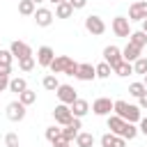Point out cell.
I'll use <instances>...</instances> for the list:
<instances>
[{
	"label": "cell",
	"mask_w": 147,
	"mask_h": 147,
	"mask_svg": "<svg viewBox=\"0 0 147 147\" xmlns=\"http://www.w3.org/2000/svg\"><path fill=\"white\" fill-rule=\"evenodd\" d=\"M140 106H133V103H129V101H122V99H117L115 101V106H113V113L115 115H119L122 119H126V122H140Z\"/></svg>",
	"instance_id": "obj_1"
},
{
	"label": "cell",
	"mask_w": 147,
	"mask_h": 147,
	"mask_svg": "<svg viewBox=\"0 0 147 147\" xmlns=\"http://www.w3.org/2000/svg\"><path fill=\"white\" fill-rule=\"evenodd\" d=\"M60 138H62V129H60V126H55V124H53V126H48V129H46V140H48L51 145H53L55 140H60Z\"/></svg>",
	"instance_id": "obj_31"
},
{
	"label": "cell",
	"mask_w": 147,
	"mask_h": 147,
	"mask_svg": "<svg viewBox=\"0 0 147 147\" xmlns=\"http://www.w3.org/2000/svg\"><path fill=\"white\" fill-rule=\"evenodd\" d=\"M71 113H74V117H85V115L90 113V103H87L85 99H76V101L71 103Z\"/></svg>",
	"instance_id": "obj_18"
},
{
	"label": "cell",
	"mask_w": 147,
	"mask_h": 147,
	"mask_svg": "<svg viewBox=\"0 0 147 147\" xmlns=\"http://www.w3.org/2000/svg\"><path fill=\"white\" fill-rule=\"evenodd\" d=\"M76 78H78V80H85V83H87V80H94V78H96V69H94V64H87V62H85V64H78V74H76Z\"/></svg>",
	"instance_id": "obj_16"
},
{
	"label": "cell",
	"mask_w": 147,
	"mask_h": 147,
	"mask_svg": "<svg viewBox=\"0 0 147 147\" xmlns=\"http://www.w3.org/2000/svg\"><path fill=\"white\" fill-rule=\"evenodd\" d=\"M140 55H142V48H140V46H136V44H131V41L122 48V57H124L126 62H136Z\"/></svg>",
	"instance_id": "obj_15"
},
{
	"label": "cell",
	"mask_w": 147,
	"mask_h": 147,
	"mask_svg": "<svg viewBox=\"0 0 147 147\" xmlns=\"http://www.w3.org/2000/svg\"><path fill=\"white\" fill-rule=\"evenodd\" d=\"M41 85H44V90H48V92H55V90L60 87V80L55 78V74H48V76H44Z\"/></svg>",
	"instance_id": "obj_28"
},
{
	"label": "cell",
	"mask_w": 147,
	"mask_h": 147,
	"mask_svg": "<svg viewBox=\"0 0 147 147\" xmlns=\"http://www.w3.org/2000/svg\"><path fill=\"white\" fill-rule=\"evenodd\" d=\"M23 90H28V80H25V78L16 76V78H11V80H9V92H14V94H21Z\"/></svg>",
	"instance_id": "obj_23"
},
{
	"label": "cell",
	"mask_w": 147,
	"mask_h": 147,
	"mask_svg": "<svg viewBox=\"0 0 147 147\" xmlns=\"http://www.w3.org/2000/svg\"><path fill=\"white\" fill-rule=\"evenodd\" d=\"M37 11V5L32 0H18V14L21 16H34Z\"/></svg>",
	"instance_id": "obj_21"
},
{
	"label": "cell",
	"mask_w": 147,
	"mask_h": 147,
	"mask_svg": "<svg viewBox=\"0 0 147 147\" xmlns=\"http://www.w3.org/2000/svg\"><path fill=\"white\" fill-rule=\"evenodd\" d=\"M138 133H140V131H138V126H136V124H133V122H126V124H124V129H122V133H119V136H122V138H124V140H133V138H136V136H138Z\"/></svg>",
	"instance_id": "obj_25"
},
{
	"label": "cell",
	"mask_w": 147,
	"mask_h": 147,
	"mask_svg": "<svg viewBox=\"0 0 147 147\" xmlns=\"http://www.w3.org/2000/svg\"><path fill=\"white\" fill-rule=\"evenodd\" d=\"M48 2H53V5H60V2H69V0H48Z\"/></svg>",
	"instance_id": "obj_42"
},
{
	"label": "cell",
	"mask_w": 147,
	"mask_h": 147,
	"mask_svg": "<svg viewBox=\"0 0 147 147\" xmlns=\"http://www.w3.org/2000/svg\"><path fill=\"white\" fill-rule=\"evenodd\" d=\"M138 106H140L142 110H147V92H145V94H142V96L138 99Z\"/></svg>",
	"instance_id": "obj_40"
},
{
	"label": "cell",
	"mask_w": 147,
	"mask_h": 147,
	"mask_svg": "<svg viewBox=\"0 0 147 147\" xmlns=\"http://www.w3.org/2000/svg\"><path fill=\"white\" fill-rule=\"evenodd\" d=\"M11 60H14L11 51H2V48H0V64H5V67H11Z\"/></svg>",
	"instance_id": "obj_34"
},
{
	"label": "cell",
	"mask_w": 147,
	"mask_h": 147,
	"mask_svg": "<svg viewBox=\"0 0 147 147\" xmlns=\"http://www.w3.org/2000/svg\"><path fill=\"white\" fill-rule=\"evenodd\" d=\"M103 60L110 64V67H115V64H119L124 57H122V48H117L115 44H110V46H106L103 48Z\"/></svg>",
	"instance_id": "obj_10"
},
{
	"label": "cell",
	"mask_w": 147,
	"mask_h": 147,
	"mask_svg": "<svg viewBox=\"0 0 147 147\" xmlns=\"http://www.w3.org/2000/svg\"><path fill=\"white\" fill-rule=\"evenodd\" d=\"M140 126H138V131L142 133V136H147V117H140V122H138Z\"/></svg>",
	"instance_id": "obj_38"
},
{
	"label": "cell",
	"mask_w": 147,
	"mask_h": 147,
	"mask_svg": "<svg viewBox=\"0 0 147 147\" xmlns=\"http://www.w3.org/2000/svg\"><path fill=\"white\" fill-rule=\"evenodd\" d=\"M78 133H80V117H74V119L62 129V138H64L67 142H74Z\"/></svg>",
	"instance_id": "obj_11"
},
{
	"label": "cell",
	"mask_w": 147,
	"mask_h": 147,
	"mask_svg": "<svg viewBox=\"0 0 147 147\" xmlns=\"http://www.w3.org/2000/svg\"><path fill=\"white\" fill-rule=\"evenodd\" d=\"M53 18H55V14H53L51 9H46V7H39V9L34 11V23H37L39 28H48V25L53 23Z\"/></svg>",
	"instance_id": "obj_12"
},
{
	"label": "cell",
	"mask_w": 147,
	"mask_h": 147,
	"mask_svg": "<svg viewBox=\"0 0 147 147\" xmlns=\"http://www.w3.org/2000/svg\"><path fill=\"white\" fill-rule=\"evenodd\" d=\"M147 18V0H138L129 7V21H145Z\"/></svg>",
	"instance_id": "obj_8"
},
{
	"label": "cell",
	"mask_w": 147,
	"mask_h": 147,
	"mask_svg": "<svg viewBox=\"0 0 147 147\" xmlns=\"http://www.w3.org/2000/svg\"><path fill=\"white\" fill-rule=\"evenodd\" d=\"M129 41H131V44H136V46H140V48H145V46H147V32L136 30V32H131Z\"/></svg>",
	"instance_id": "obj_26"
},
{
	"label": "cell",
	"mask_w": 147,
	"mask_h": 147,
	"mask_svg": "<svg viewBox=\"0 0 147 147\" xmlns=\"http://www.w3.org/2000/svg\"><path fill=\"white\" fill-rule=\"evenodd\" d=\"M69 62H71V57H69V55H55V60L51 62V67H48V69H51V74H55V76H57V74H64V69L69 67Z\"/></svg>",
	"instance_id": "obj_14"
},
{
	"label": "cell",
	"mask_w": 147,
	"mask_h": 147,
	"mask_svg": "<svg viewBox=\"0 0 147 147\" xmlns=\"http://www.w3.org/2000/svg\"><path fill=\"white\" fill-rule=\"evenodd\" d=\"M142 83H145V87H147V74H145V76H142Z\"/></svg>",
	"instance_id": "obj_44"
},
{
	"label": "cell",
	"mask_w": 147,
	"mask_h": 147,
	"mask_svg": "<svg viewBox=\"0 0 147 147\" xmlns=\"http://www.w3.org/2000/svg\"><path fill=\"white\" fill-rule=\"evenodd\" d=\"M28 106L25 103H21V101H11V103H7V119L9 122H21L23 117H25V110Z\"/></svg>",
	"instance_id": "obj_6"
},
{
	"label": "cell",
	"mask_w": 147,
	"mask_h": 147,
	"mask_svg": "<svg viewBox=\"0 0 147 147\" xmlns=\"http://www.w3.org/2000/svg\"><path fill=\"white\" fill-rule=\"evenodd\" d=\"M145 92H147L145 83H131V85H129V94H131V96H136V99H140Z\"/></svg>",
	"instance_id": "obj_32"
},
{
	"label": "cell",
	"mask_w": 147,
	"mask_h": 147,
	"mask_svg": "<svg viewBox=\"0 0 147 147\" xmlns=\"http://www.w3.org/2000/svg\"><path fill=\"white\" fill-rule=\"evenodd\" d=\"M64 74H67V76H76V74H78V62H74V60H71V62H69V67L64 69Z\"/></svg>",
	"instance_id": "obj_36"
},
{
	"label": "cell",
	"mask_w": 147,
	"mask_h": 147,
	"mask_svg": "<svg viewBox=\"0 0 147 147\" xmlns=\"http://www.w3.org/2000/svg\"><path fill=\"white\" fill-rule=\"evenodd\" d=\"M69 2H71V7H74V9H83V7L87 5V0H69Z\"/></svg>",
	"instance_id": "obj_39"
},
{
	"label": "cell",
	"mask_w": 147,
	"mask_h": 147,
	"mask_svg": "<svg viewBox=\"0 0 147 147\" xmlns=\"http://www.w3.org/2000/svg\"><path fill=\"white\" fill-rule=\"evenodd\" d=\"M71 14H74L71 2H60V5H55V16H57V18H71Z\"/></svg>",
	"instance_id": "obj_22"
},
{
	"label": "cell",
	"mask_w": 147,
	"mask_h": 147,
	"mask_svg": "<svg viewBox=\"0 0 147 147\" xmlns=\"http://www.w3.org/2000/svg\"><path fill=\"white\" fill-rule=\"evenodd\" d=\"M60 147H71V142H64V145H60Z\"/></svg>",
	"instance_id": "obj_45"
},
{
	"label": "cell",
	"mask_w": 147,
	"mask_h": 147,
	"mask_svg": "<svg viewBox=\"0 0 147 147\" xmlns=\"http://www.w3.org/2000/svg\"><path fill=\"white\" fill-rule=\"evenodd\" d=\"M18 101H21V103H25V106H32V103L37 101V92H32V90L28 87V90H23V92L18 94Z\"/></svg>",
	"instance_id": "obj_30"
},
{
	"label": "cell",
	"mask_w": 147,
	"mask_h": 147,
	"mask_svg": "<svg viewBox=\"0 0 147 147\" xmlns=\"http://www.w3.org/2000/svg\"><path fill=\"white\" fill-rule=\"evenodd\" d=\"M55 94H57V99H60V103H67V106H71L76 99H78V94H76V90L71 87V85H62L60 83V87L55 90Z\"/></svg>",
	"instance_id": "obj_7"
},
{
	"label": "cell",
	"mask_w": 147,
	"mask_h": 147,
	"mask_svg": "<svg viewBox=\"0 0 147 147\" xmlns=\"http://www.w3.org/2000/svg\"><path fill=\"white\" fill-rule=\"evenodd\" d=\"M124 124H126V119H122L119 115H108V129H110V133L119 136L122 129H124Z\"/></svg>",
	"instance_id": "obj_19"
},
{
	"label": "cell",
	"mask_w": 147,
	"mask_h": 147,
	"mask_svg": "<svg viewBox=\"0 0 147 147\" xmlns=\"http://www.w3.org/2000/svg\"><path fill=\"white\" fill-rule=\"evenodd\" d=\"M142 32H147V18L142 21Z\"/></svg>",
	"instance_id": "obj_43"
},
{
	"label": "cell",
	"mask_w": 147,
	"mask_h": 147,
	"mask_svg": "<svg viewBox=\"0 0 147 147\" xmlns=\"http://www.w3.org/2000/svg\"><path fill=\"white\" fill-rule=\"evenodd\" d=\"M32 2H34V5H39V2H46V0H32Z\"/></svg>",
	"instance_id": "obj_46"
},
{
	"label": "cell",
	"mask_w": 147,
	"mask_h": 147,
	"mask_svg": "<svg viewBox=\"0 0 147 147\" xmlns=\"http://www.w3.org/2000/svg\"><path fill=\"white\" fill-rule=\"evenodd\" d=\"M0 76H11V67H5V64H0Z\"/></svg>",
	"instance_id": "obj_41"
},
{
	"label": "cell",
	"mask_w": 147,
	"mask_h": 147,
	"mask_svg": "<svg viewBox=\"0 0 147 147\" xmlns=\"http://www.w3.org/2000/svg\"><path fill=\"white\" fill-rule=\"evenodd\" d=\"M53 117H55V124H60V126H67V124L74 119L71 106H67V103H57V106H55V110H53Z\"/></svg>",
	"instance_id": "obj_3"
},
{
	"label": "cell",
	"mask_w": 147,
	"mask_h": 147,
	"mask_svg": "<svg viewBox=\"0 0 147 147\" xmlns=\"http://www.w3.org/2000/svg\"><path fill=\"white\" fill-rule=\"evenodd\" d=\"M94 69H96V78H103V80H106V78H110V74H113V67H110L106 60H103V62H99Z\"/></svg>",
	"instance_id": "obj_27"
},
{
	"label": "cell",
	"mask_w": 147,
	"mask_h": 147,
	"mask_svg": "<svg viewBox=\"0 0 147 147\" xmlns=\"http://www.w3.org/2000/svg\"><path fill=\"white\" fill-rule=\"evenodd\" d=\"M9 51H11V55L16 57V60H21V57H28V55H32V48L25 44V41H11V46H9Z\"/></svg>",
	"instance_id": "obj_13"
},
{
	"label": "cell",
	"mask_w": 147,
	"mask_h": 147,
	"mask_svg": "<svg viewBox=\"0 0 147 147\" xmlns=\"http://www.w3.org/2000/svg\"><path fill=\"white\" fill-rule=\"evenodd\" d=\"M53 60H55V51L51 46H39L37 48V64L39 67H51Z\"/></svg>",
	"instance_id": "obj_9"
},
{
	"label": "cell",
	"mask_w": 147,
	"mask_h": 147,
	"mask_svg": "<svg viewBox=\"0 0 147 147\" xmlns=\"http://www.w3.org/2000/svg\"><path fill=\"white\" fill-rule=\"evenodd\" d=\"M113 74H117V76H122V78L131 76V74H133V62H126V60H122L119 64H115V67H113Z\"/></svg>",
	"instance_id": "obj_20"
},
{
	"label": "cell",
	"mask_w": 147,
	"mask_h": 147,
	"mask_svg": "<svg viewBox=\"0 0 147 147\" xmlns=\"http://www.w3.org/2000/svg\"><path fill=\"white\" fill-rule=\"evenodd\" d=\"M133 74H140V76H145L147 74V57H138L136 62H133Z\"/></svg>",
	"instance_id": "obj_33"
},
{
	"label": "cell",
	"mask_w": 147,
	"mask_h": 147,
	"mask_svg": "<svg viewBox=\"0 0 147 147\" xmlns=\"http://www.w3.org/2000/svg\"><path fill=\"white\" fill-rule=\"evenodd\" d=\"M131 21L126 18V16H115L113 18V23H110V28H113V32L117 34V37H131V25H129Z\"/></svg>",
	"instance_id": "obj_4"
},
{
	"label": "cell",
	"mask_w": 147,
	"mask_h": 147,
	"mask_svg": "<svg viewBox=\"0 0 147 147\" xmlns=\"http://www.w3.org/2000/svg\"><path fill=\"white\" fill-rule=\"evenodd\" d=\"M113 106H115V101H110L108 96H99V99L92 103V113L99 115V117H108V115L113 113Z\"/></svg>",
	"instance_id": "obj_5"
},
{
	"label": "cell",
	"mask_w": 147,
	"mask_h": 147,
	"mask_svg": "<svg viewBox=\"0 0 147 147\" xmlns=\"http://www.w3.org/2000/svg\"><path fill=\"white\" fill-rule=\"evenodd\" d=\"M34 64H37L34 55H28V57H21V60H18V69H21V71H25V74H28V71H32V69H34Z\"/></svg>",
	"instance_id": "obj_29"
},
{
	"label": "cell",
	"mask_w": 147,
	"mask_h": 147,
	"mask_svg": "<svg viewBox=\"0 0 147 147\" xmlns=\"http://www.w3.org/2000/svg\"><path fill=\"white\" fill-rule=\"evenodd\" d=\"M5 147H18V136L16 133H7L5 136Z\"/></svg>",
	"instance_id": "obj_35"
},
{
	"label": "cell",
	"mask_w": 147,
	"mask_h": 147,
	"mask_svg": "<svg viewBox=\"0 0 147 147\" xmlns=\"http://www.w3.org/2000/svg\"><path fill=\"white\" fill-rule=\"evenodd\" d=\"M85 30H87L92 37H99V34H103V32H106V23H103V18H101V16L90 14V16H85Z\"/></svg>",
	"instance_id": "obj_2"
},
{
	"label": "cell",
	"mask_w": 147,
	"mask_h": 147,
	"mask_svg": "<svg viewBox=\"0 0 147 147\" xmlns=\"http://www.w3.org/2000/svg\"><path fill=\"white\" fill-rule=\"evenodd\" d=\"M76 147H94V136L80 131V133L76 136Z\"/></svg>",
	"instance_id": "obj_24"
},
{
	"label": "cell",
	"mask_w": 147,
	"mask_h": 147,
	"mask_svg": "<svg viewBox=\"0 0 147 147\" xmlns=\"http://www.w3.org/2000/svg\"><path fill=\"white\" fill-rule=\"evenodd\" d=\"M101 147H126V140L115 133H103L101 136Z\"/></svg>",
	"instance_id": "obj_17"
},
{
	"label": "cell",
	"mask_w": 147,
	"mask_h": 147,
	"mask_svg": "<svg viewBox=\"0 0 147 147\" xmlns=\"http://www.w3.org/2000/svg\"><path fill=\"white\" fill-rule=\"evenodd\" d=\"M9 76H0V92H5V90H9Z\"/></svg>",
	"instance_id": "obj_37"
}]
</instances>
